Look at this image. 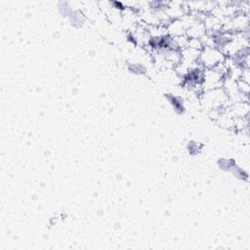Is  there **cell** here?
Masks as SVG:
<instances>
[{
	"label": "cell",
	"instance_id": "6da1fadb",
	"mask_svg": "<svg viewBox=\"0 0 250 250\" xmlns=\"http://www.w3.org/2000/svg\"><path fill=\"white\" fill-rule=\"evenodd\" d=\"M203 107L210 110L223 109L229 103V98L223 87L203 91L199 96Z\"/></svg>",
	"mask_w": 250,
	"mask_h": 250
},
{
	"label": "cell",
	"instance_id": "7a4b0ae2",
	"mask_svg": "<svg viewBox=\"0 0 250 250\" xmlns=\"http://www.w3.org/2000/svg\"><path fill=\"white\" fill-rule=\"evenodd\" d=\"M226 61V56L217 47H203L199 53L198 62L203 68H214Z\"/></svg>",
	"mask_w": 250,
	"mask_h": 250
},
{
	"label": "cell",
	"instance_id": "3957f363",
	"mask_svg": "<svg viewBox=\"0 0 250 250\" xmlns=\"http://www.w3.org/2000/svg\"><path fill=\"white\" fill-rule=\"evenodd\" d=\"M224 77L225 76L216 68H204L202 78L203 91L222 87Z\"/></svg>",
	"mask_w": 250,
	"mask_h": 250
},
{
	"label": "cell",
	"instance_id": "277c9868",
	"mask_svg": "<svg viewBox=\"0 0 250 250\" xmlns=\"http://www.w3.org/2000/svg\"><path fill=\"white\" fill-rule=\"evenodd\" d=\"M206 33V28L202 21L198 20L192 23L187 30L186 35L188 38H198L200 39Z\"/></svg>",
	"mask_w": 250,
	"mask_h": 250
},
{
	"label": "cell",
	"instance_id": "5b68a950",
	"mask_svg": "<svg viewBox=\"0 0 250 250\" xmlns=\"http://www.w3.org/2000/svg\"><path fill=\"white\" fill-rule=\"evenodd\" d=\"M188 47L194 49V50H198V51H201V49L203 48L202 43H201L200 39H198V38H188Z\"/></svg>",
	"mask_w": 250,
	"mask_h": 250
},
{
	"label": "cell",
	"instance_id": "8992f818",
	"mask_svg": "<svg viewBox=\"0 0 250 250\" xmlns=\"http://www.w3.org/2000/svg\"><path fill=\"white\" fill-rule=\"evenodd\" d=\"M237 88H238L239 93L248 96V94H249V83L239 79V80H237Z\"/></svg>",
	"mask_w": 250,
	"mask_h": 250
}]
</instances>
